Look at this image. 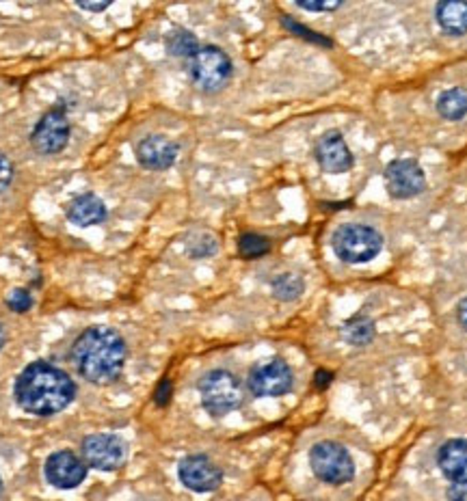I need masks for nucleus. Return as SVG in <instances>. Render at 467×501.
<instances>
[{"instance_id":"nucleus-1","label":"nucleus","mask_w":467,"mask_h":501,"mask_svg":"<svg viewBox=\"0 0 467 501\" xmlns=\"http://www.w3.org/2000/svg\"><path fill=\"white\" fill-rule=\"evenodd\" d=\"M74 395L72 378L46 361H35L22 370L16 381L17 404L22 411L37 417H48L67 409Z\"/></svg>"},{"instance_id":"nucleus-2","label":"nucleus","mask_w":467,"mask_h":501,"mask_svg":"<svg viewBox=\"0 0 467 501\" xmlns=\"http://www.w3.org/2000/svg\"><path fill=\"white\" fill-rule=\"evenodd\" d=\"M72 359L78 374L93 384H109L119 378L126 363V343L107 326H91L76 337Z\"/></svg>"},{"instance_id":"nucleus-3","label":"nucleus","mask_w":467,"mask_h":501,"mask_svg":"<svg viewBox=\"0 0 467 501\" xmlns=\"http://www.w3.org/2000/svg\"><path fill=\"white\" fill-rule=\"evenodd\" d=\"M336 255L348 264H364L377 258L383 249V236L368 225L350 223L342 225L334 234Z\"/></svg>"},{"instance_id":"nucleus-4","label":"nucleus","mask_w":467,"mask_h":501,"mask_svg":"<svg viewBox=\"0 0 467 501\" xmlns=\"http://www.w3.org/2000/svg\"><path fill=\"white\" fill-rule=\"evenodd\" d=\"M202 404L210 415L221 417L243 404V384L232 372L213 370L200 383Z\"/></svg>"},{"instance_id":"nucleus-5","label":"nucleus","mask_w":467,"mask_h":501,"mask_svg":"<svg viewBox=\"0 0 467 501\" xmlns=\"http://www.w3.org/2000/svg\"><path fill=\"white\" fill-rule=\"evenodd\" d=\"M309 465H312L314 475L325 485H347L355 475V463L347 447L334 441L317 443L309 452Z\"/></svg>"},{"instance_id":"nucleus-6","label":"nucleus","mask_w":467,"mask_h":501,"mask_svg":"<svg viewBox=\"0 0 467 501\" xmlns=\"http://www.w3.org/2000/svg\"><path fill=\"white\" fill-rule=\"evenodd\" d=\"M191 78L203 93H217L230 83L232 61L217 46H203L191 56Z\"/></svg>"},{"instance_id":"nucleus-7","label":"nucleus","mask_w":467,"mask_h":501,"mask_svg":"<svg viewBox=\"0 0 467 501\" xmlns=\"http://www.w3.org/2000/svg\"><path fill=\"white\" fill-rule=\"evenodd\" d=\"M69 141V121L67 113L61 104L52 107L42 119L37 121L35 130L31 134L33 148L44 156L58 154L66 149Z\"/></svg>"},{"instance_id":"nucleus-8","label":"nucleus","mask_w":467,"mask_h":501,"mask_svg":"<svg viewBox=\"0 0 467 501\" xmlns=\"http://www.w3.org/2000/svg\"><path fill=\"white\" fill-rule=\"evenodd\" d=\"M87 467L115 471L126 460V443L115 435H89L80 445Z\"/></svg>"},{"instance_id":"nucleus-9","label":"nucleus","mask_w":467,"mask_h":501,"mask_svg":"<svg viewBox=\"0 0 467 501\" xmlns=\"http://www.w3.org/2000/svg\"><path fill=\"white\" fill-rule=\"evenodd\" d=\"M249 389L260 398H277L292 389V370L282 359L255 365L249 374Z\"/></svg>"},{"instance_id":"nucleus-10","label":"nucleus","mask_w":467,"mask_h":501,"mask_svg":"<svg viewBox=\"0 0 467 501\" xmlns=\"http://www.w3.org/2000/svg\"><path fill=\"white\" fill-rule=\"evenodd\" d=\"M385 186L394 199H411L426 189V176L416 160H394L385 169Z\"/></svg>"},{"instance_id":"nucleus-11","label":"nucleus","mask_w":467,"mask_h":501,"mask_svg":"<svg viewBox=\"0 0 467 501\" xmlns=\"http://www.w3.org/2000/svg\"><path fill=\"white\" fill-rule=\"evenodd\" d=\"M178 475L186 488L195 493H213L223 482V474L208 456H186L178 467Z\"/></svg>"},{"instance_id":"nucleus-12","label":"nucleus","mask_w":467,"mask_h":501,"mask_svg":"<svg viewBox=\"0 0 467 501\" xmlns=\"http://www.w3.org/2000/svg\"><path fill=\"white\" fill-rule=\"evenodd\" d=\"M87 475V465L74 452H55L46 460V480L57 488H76Z\"/></svg>"},{"instance_id":"nucleus-13","label":"nucleus","mask_w":467,"mask_h":501,"mask_svg":"<svg viewBox=\"0 0 467 501\" xmlns=\"http://www.w3.org/2000/svg\"><path fill=\"white\" fill-rule=\"evenodd\" d=\"M314 156L325 173H344L353 167V154L340 132L323 134L314 148Z\"/></svg>"},{"instance_id":"nucleus-14","label":"nucleus","mask_w":467,"mask_h":501,"mask_svg":"<svg viewBox=\"0 0 467 501\" xmlns=\"http://www.w3.org/2000/svg\"><path fill=\"white\" fill-rule=\"evenodd\" d=\"M137 160L150 171H165L178 160V145L161 134H151L137 145Z\"/></svg>"},{"instance_id":"nucleus-15","label":"nucleus","mask_w":467,"mask_h":501,"mask_svg":"<svg viewBox=\"0 0 467 501\" xmlns=\"http://www.w3.org/2000/svg\"><path fill=\"white\" fill-rule=\"evenodd\" d=\"M437 463H440L441 474L452 485H463V482H467V441L452 439L443 443Z\"/></svg>"},{"instance_id":"nucleus-16","label":"nucleus","mask_w":467,"mask_h":501,"mask_svg":"<svg viewBox=\"0 0 467 501\" xmlns=\"http://www.w3.org/2000/svg\"><path fill=\"white\" fill-rule=\"evenodd\" d=\"M67 219L78 227L100 225L102 220H107V206H104L100 197L87 192V195H78L72 203H69Z\"/></svg>"},{"instance_id":"nucleus-17","label":"nucleus","mask_w":467,"mask_h":501,"mask_svg":"<svg viewBox=\"0 0 467 501\" xmlns=\"http://www.w3.org/2000/svg\"><path fill=\"white\" fill-rule=\"evenodd\" d=\"M437 22L448 35L467 33V3L463 0H446L437 5Z\"/></svg>"},{"instance_id":"nucleus-18","label":"nucleus","mask_w":467,"mask_h":501,"mask_svg":"<svg viewBox=\"0 0 467 501\" xmlns=\"http://www.w3.org/2000/svg\"><path fill=\"white\" fill-rule=\"evenodd\" d=\"M437 110L448 121L463 119L467 115V93L463 89H451L441 93L440 102H437Z\"/></svg>"},{"instance_id":"nucleus-19","label":"nucleus","mask_w":467,"mask_h":501,"mask_svg":"<svg viewBox=\"0 0 467 501\" xmlns=\"http://www.w3.org/2000/svg\"><path fill=\"white\" fill-rule=\"evenodd\" d=\"M342 337L353 346H366L375 337V324H372L370 318L355 316L342 326Z\"/></svg>"},{"instance_id":"nucleus-20","label":"nucleus","mask_w":467,"mask_h":501,"mask_svg":"<svg viewBox=\"0 0 467 501\" xmlns=\"http://www.w3.org/2000/svg\"><path fill=\"white\" fill-rule=\"evenodd\" d=\"M167 52L171 56H191L200 50V42L191 31H184V28H175L167 35Z\"/></svg>"},{"instance_id":"nucleus-21","label":"nucleus","mask_w":467,"mask_h":501,"mask_svg":"<svg viewBox=\"0 0 467 501\" xmlns=\"http://www.w3.org/2000/svg\"><path fill=\"white\" fill-rule=\"evenodd\" d=\"M273 292L282 301L299 299L303 292V279L299 275H292V272L279 275L275 281H273Z\"/></svg>"},{"instance_id":"nucleus-22","label":"nucleus","mask_w":467,"mask_h":501,"mask_svg":"<svg viewBox=\"0 0 467 501\" xmlns=\"http://www.w3.org/2000/svg\"><path fill=\"white\" fill-rule=\"evenodd\" d=\"M268 250H271V242H268V238L260 234H244L238 240V253L244 260H258L262 255H266Z\"/></svg>"},{"instance_id":"nucleus-23","label":"nucleus","mask_w":467,"mask_h":501,"mask_svg":"<svg viewBox=\"0 0 467 501\" xmlns=\"http://www.w3.org/2000/svg\"><path fill=\"white\" fill-rule=\"evenodd\" d=\"M7 305H9L11 312L26 313L33 307V296H31V292H28V290L17 288V290H14V292L9 294Z\"/></svg>"},{"instance_id":"nucleus-24","label":"nucleus","mask_w":467,"mask_h":501,"mask_svg":"<svg viewBox=\"0 0 467 501\" xmlns=\"http://www.w3.org/2000/svg\"><path fill=\"white\" fill-rule=\"evenodd\" d=\"M214 249H217V242L208 234H200L197 236V242L189 244V253L195 255V258H203V255L214 253Z\"/></svg>"},{"instance_id":"nucleus-25","label":"nucleus","mask_w":467,"mask_h":501,"mask_svg":"<svg viewBox=\"0 0 467 501\" xmlns=\"http://www.w3.org/2000/svg\"><path fill=\"white\" fill-rule=\"evenodd\" d=\"M284 26H285V28H290L292 33H299L301 37L309 39V42H314V44H323V46H329V42H327L325 37H320L318 33H312V31H309V28H306V26L296 25V22H292L290 17H284Z\"/></svg>"},{"instance_id":"nucleus-26","label":"nucleus","mask_w":467,"mask_h":501,"mask_svg":"<svg viewBox=\"0 0 467 501\" xmlns=\"http://www.w3.org/2000/svg\"><path fill=\"white\" fill-rule=\"evenodd\" d=\"M11 179H14V165H11V160L0 151V192L7 190Z\"/></svg>"},{"instance_id":"nucleus-27","label":"nucleus","mask_w":467,"mask_h":501,"mask_svg":"<svg viewBox=\"0 0 467 501\" xmlns=\"http://www.w3.org/2000/svg\"><path fill=\"white\" fill-rule=\"evenodd\" d=\"M171 392H173L171 381H169V378H162L161 384H159V389H156V394H154L156 404H159V406H167L169 400H171Z\"/></svg>"},{"instance_id":"nucleus-28","label":"nucleus","mask_w":467,"mask_h":501,"mask_svg":"<svg viewBox=\"0 0 467 501\" xmlns=\"http://www.w3.org/2000/svg\"><path fill=\"white\" fill-rule=\"evenodd\" d=\"M342 3H323V0H314V3H307V0H296V7L307 9V11H334L340 7Z\"/></svg>"},{"instance_id":"nucleus-29","label":"nucleus","mask_w":467,"mask_h":501,"mask_svg":"<svg viewBox=\"0 0 467 501\" xmlns=\"http://www.w3.org/2000/svg\"><path fill=\"white\" fill-rule=\"evenodd\" d=\"M448 501H467V482L448 488Z\"/></svg>"},{"instance_id":"nucleus-30","label":"nucleus","mask_w":467,"mask_h":501,"mask_svg":"<svg viewBox=\"0 0 467 501\" xmlns=\"http://www.w3.org/2000/svg\"><path fill=\"white\" fill-rule=\"evenodd\" d=\"M331 381H334V376L329 374V372H325V370H320L317 372V378H314V384H317L318 389H327L331 384Z\"/></svg>"},{"instance_id":"nucleus-31","label":"nucleus","mask_w":467,"mask_h":501,"mask_svg":"<svg viewBox=\"0 0 467 501\" xmlns=\"http://www.w3.org/2000/svg\"><path fill=\"white\" fill-rule=\"evenodd\" d=\"M76 5H78L80 9H85V11H96V14H98V11H104V9H107L110 3H107V0H104V3H87V0H78V3H76Z\"/></svg>"},{"instance_id":"nucleus-32","label":"nucleus","mask_w":467,"mask_h":501,"mask_svg":"<svg viewBox=\"0 0 467 501\" xmlns=\"http://www.w3.org/2000/svg\"><path fill=\"white\" fill-rule=\"evenodd\" d=\"M457 318H459V324L463 326V329L467 331V299H463L459 302L457 307Z\"/></svg>"},{"instance_id":"nucleus-33","label":"nucleus","mask_w":467,"mask_h":501,"mask_svg":"<svg viewBox=\"0 0 467 501\" xmlns=\"http://www.w3.org/2000/svg\"><path fill=\"white\" fill-rule=\"evenodd\" d=\"M5 346V329H3V324H0V348Z\"/></svg>"},{"instance_id":"nucleus-34","label":"nucleus","mask_w":467,"mask_h":501,"mask_svg":"<svg viewBox=\"0 0 467 501\" xmlns=\"http://www.w3.org/2000/svg\"><path fill=\"white\" fill-rule=\"evenodd\" d=\"M0 493H3V480H0Z\"/></svg>"}]
</instances>
